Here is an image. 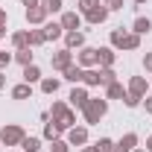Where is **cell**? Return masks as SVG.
<instances>
[{"label": "cell", "mask_w": 152, "mask_h": 152, "mask_svg": "<svg viewBox=\"0 0 152 152\" xmlns=\"http://www.w3.org/2000/svg\"><path fill=\"white\" fill-rule=\"evenodd\" d=\"M143 105H146V114H152V96H143Z\"/></svg>", "instance_id": "39"}, {"label": "cell", "mask_w": 152, "mask_h": 152, "mask_svg": "<svg viewBox=\"0 0 152 152\" xmlns=\"http://www.w3.org/2000/svg\"><path fill=\"white\" fill-rule=\"evenodd\" d=\"M146 88H149V82H146V76H132L129 79V94H134V96H146Z\"/></svg>", "instance_id": "9"}, {"label": "cell", "mask_w": 152, "mask_h": 152, "mask_svg": "<svg viewBox=\"0 0 152 152\" xmlns=\"http://www.w3.org/2000/svg\"><path fill=\"white\" fill-rule=\"evenodd\" d=\"M20 3H23L26 9H29V6H41V0H20Z\"/></svg>", "instance_id": "40"}, {"label": "cell", "mask_w": 152, "mask_h": 152, "mask_svg": "<svg viewBox=\"0 0 152 152\" xmlns=\"http://www.w3.org/2000/svg\"><path fill=\"white\" fill-rule=\"evenodd\" d=\"M143 67L152 73V53H146V56H143Z\"/></svg>", "instance_id": "38"}, {"label": "cell", "mask_w": 152, "mask_h": 152, "mask_svg": "<svg viewBox=\"0 0 152 152\" xmlns=\"http://www.w3.org/2000/svg\"><path fill=\"white\" fill-rule=\"evenodd\" d=\"M132 3H134V6H143V3H146V0H132Z\"/></svg>", "instance_id": "45"}, {"label": "cell", "mask_w": 152, "mask_h": 152, "mask_svg": "<svg viewBox=\"0 0 152 152\" xmlns=\"http://www.w3.org/2000/svg\"><path fill=\"white\" fill-rule=\"evenodd\" d=\"M20 152H23V149H20Z\"/></svg>", "instance_id": "48"}, {"label": "cell", "mask_w": 152, "mask_h": 152, "mask_svg": "<svg viewBox=\"0 0 152 152\" xmlns=\"http://www.w3.org/2000/svg\"><path fill=\"white\" fill-rule=\"evenodd\" d=\"M64 47H67V50H82V47H85V32H79V29L64 32Z\"/></svg>", "instance_id": "11"}, {"label": "cell", "mask_w": 152, "mask_h": 152, "mask_svg": "<svg viewBox=\"0 0 152 152\" xmlns=\"http://www.w3.org/2000/svg\"><path fill=\"white\" fill-rule=\"evenodd\" d=\"M82 152H96V146H85V149H82Z\"/></svg>", "instance_id": "44"}, {"label": "cell", "mask_w": 152, "mask_h": 152, "mask_svg": "<svg viewBox=\"0 0 152 152\" xmlns=\"http://www.w3.org/2000/svg\"><path fill=\"white\" fill-rule=\"evenodd\" d=\"M41 91H44V94H56L58 91V79L56 76H44V79H41Z\"/></svg>", "instance_id": "25"}, {"label": "cell", "mask_w": 152, "mask_h": 152, "mask_svg": "<svg viewBox=\"0 0 152 152\" xmlns=\"http://www.w3.org/2000/svg\"><path fill=\"white\" fill-rule=\"evenodd\" d=\"M123 102H126V108H137V105L143 102V96H134V94H129V91H126V96H123Z\"/></svg>", "instance_id": "33"}, {"label": "cell", "mask_w": 152, "mask_h": 152, "mask_svg": "<svg viewBox=\"0 0 152 152\" xmlns=\"http://www.w3.org/2000/svg\"><path fill=\"white\" fill-rule=\"evenodd\" d=\"M12 99H32V85H26V82H20L12 88Z\"/></svg>", "instance_id": "20"}, {"label": "cell", "mask_w": 152, "mask_h": 152, "mask_svg": "<svg viewBox=\"0 0 152 152\" xmlns=\"http://www.w3.org/2000/svg\"><path fill=\"white\" fill-rule=\"evenodd\" d=\"M96 58H99V67H111L117 53H114V47H96Z\"/></svg>", "instance_id": "15"}, {"label": "cell", "mask_w": 152, "mask_h": 152, "mask_svg": "<svg viewBox=\"0 0 152 152\" xmlns=\"http://www.w3.org/2000/svg\"><path fill=\"white\" fill-rule=\"evenodd\" d=\"M140 47V35L137 32H126L123 41H120V50H137Z\"/></svg>", "instance_id": "18"}, {"label": "cell", "mask_w": 152, "mask_h": 152, "mask_svg": "<svg viewBox=\"0 0 152 152\" xmlns=\"http://www.w3.org/2000/svg\"><path fill=\"white\" fill-rule=\"evenodd\" d=\"M3 85H6V76H3V70H0V91H3Z\"/></svg>", "instance_id": "42"}, {"label": "cell", "mask_w": 152, "mask_h": 152, "mask_svg": "<svg viewBox=\"0 0 152 152\" xmlns=\"http://www.w3.org/2000/svg\"><path fill=\"white\" fill-rule=\"evenodd\" d=\"M82 85H85V88H96V85H99V67H88V70L82 73Z\"/></svg>", "instance_id": "16"}, {"label": "cell", "mask_w": 152, "mask_h": 152, "mask_svg": "<svg viewBox=\"0 0 152 152\" xmlns=\"http://www.w3.org/2000/svg\"><path fill=\"white\" fill-rule=\"evenodd\" d=\"M0 38H6V26H0Z\"/></svg>", "instance_id": "46"}, {"label": "cell", "mask_w": 152, "mask_h": 152, "mask_svg": "<svg viewBox=\"0 0 152 152\" xmlns=\"http://www.w3.org/2000/svg\"><path fill=\"white\" fill-rule=\"evenodd\" d=\"M132 152H143V149H132Z\"/></svg>", "instance_id": "47"}, {"label": "cell", "mask_w": 152, "mask_h": 152, "mask_svg": "<svg viewBox=\"0 0 152 152\" xmlns=\"http://www.w3.org/2000/svg\"><path fill=\"white\" fill-rule=\"evenodd\" d=\"M44 35H47V41H56V38H64V26H61V20H47L44 26Z\"/></svg>", "instance_id": "10"}, {"label": "cell", "mask_w": 152, "mask_h": 152, "mask_svg": "<svg viewBox=\"0 0 152 152\" xmlns=\"http://www.w3.org/2000/svg\"><path fill=\"white\" fill-rule=\"evenodd\" d=\"M44 76H41V70H38V64H26L23 67V82L26 85H32V82H41Z\"/></svg>", "instance_id": "19"}, {"label": "cell", "mask_w": 152, "mask_h": 152, "mask_svg": "<svg viewBox=\"0 0 152 152\" xmlns=\"http://www.w3.org/2000/svg\"><path fill=\"white\" fill-rule=\"evenodd\" d=\"M94 6H99V0H79V12L85 15V12H91Z\"/></svg>", "instance_id": "35"}, {"label": "cell", "mask_w": 152, "mask_h": 152, "mask_svg": "<svg viewBox=\"0 0 152 152\" xmlns=\"http://www.w3.org/2000/svg\"><path fill=\"white\" fill-rule=\"evenodd\" d=\"M85 20H88L91 26H99V23H105V20H108V9L99 3V6H94L91 12H85Z\"/></svg>", "instance_id": "7"}, {"label": "cell", "mask_w": 152, "mask_h": 152, "mask_svg": "<svg viewBox=\"0 0 152 152\" xmlns=\"http://www.w3.org/2000/svg\"><path fill=\"white\" fill-rule=\"evenodd\" d=\"M149 29H152V20L149 18H137L132 23V32H137V35H143V32H149Z\"/></svg>", "instance_id": "26"}, {"label": "cell", "mask_w": 152, "mask_h": 152, "mask_svg": "<svg viewBox=\"0 0 152 152\" xmlns=\"http://www.w3.org/2000/svg\"><path fill=\"white\" fill-rule=\"evenodd\" d=\"M41 44H47L44 29H29V47H41Z\"/></svg>", "instance_id": "29"}, {"label": "cell", "mask_w": 152, "mask_h": 152, "mask_svg": "<svg viewBox=\"0 0 152 152\" xmlns=\"http://www.w3.org/2000/svg\"><path fill=\"white\" fill-rule=\"evenodd\" d=\"M123 35H126V29H123V26L111 32V47H114V50H120V41H123Z\"/></svg>", "instance_id": "34"}, {"label": "cell", "mask_w": 152, "mask_h": 152, "mask_svg": "<svg viewBox=\"0 0 152 152\" xmlns=\"http://www.w3.org/2000/svg\"><path fill=\"white\" fill-rule=\"evenodd\" d=\"M20 149H23V152H38V149H41V137H32V134H26V137L20 140Z\"/></svg>", "instance_id": "23"}, {"label": "cell", "mask_w": 152, "mask_h": 152, "mask_svg": "<svg viewBox=\"0 0 152 152\" xmlns=\"http://www.w3.org/2000/svg\"><path fill=\"white\" fill-rule=\"evenodd\" d=\"M15 61H18V64H23V67H26V64H32V50H29V47L15 50Z\"/></svg>", "instance_id": "27"}, {"label": "cell", "mask_w": 152, "mask_h": 152, "mask_svg": "<svg viewBox=\"0 0 152 152\" xmlns=\"http://www.w3.org/2000/svg\"><path fill=\"white\" fill-rule=\"evenodd\" d=\"M61 26H64V32L79 29V26H82V15H79V12H64V15H61Z\"/></svg>", "instance_id": "12"}, {"label": "cell", "mask_w": 152, "mask_h": 152, "mask_svg": "<svg viewBox=\"0 0 152 152\" xmlns=\"http://www.w3.org/2000/svg\"><path fill=\"white\" fill-rule=\"evenodd\" d=\"M134 146H137V134L129 132V134H123V137L114 143V152H132Z\"/></svg>", "instance_id": "14"}, {"label": "cell", "mask_w": 152, "mask_h": 152, "mask_svg": "<svg viewBox=\"0 0 152 152\" xmlns=\"http://www.w3.org/2000/svg\"><path fill=\"white\" fill-rule=\"evenodd\" d=\"M76 64L85 67V70H88V67H96V64H99V58H96V47H82L79 56H76Z\"/></svg>", "instance_id": "5"}, {"label": "cell", "mask_w": 152, "mask_h": 152, "mask_svg": "<svg viewBox=\"0 0 152 152\" xmlns=\"http://www.w3.org/2000/svg\"><path fill=\"white\" fill-rule=\"evenodd\" d=\"M111 82H117V73H114V67H99V85H111Z\"/></svg>", "instance_id": "24"}, {"label": "cell", "mask_w": 152, "mask_h": 152, "mask_svg": "<svg viewBox=\"0 0 152 152\" xmlns=\"http://www.w3.org/2000/svg\"><path fill=\"white\" fill-rule=\"evenodd\" d=\"M105 111H108V99H88L85 108H82V117H85L88 126H94L105 117Z\"/></svg>", "instance_id": "2"}, {"label": "cell", "mask_w": 152, "mask_h": 152, "mask_svg": "<svg viewBox=\"0 0 152 152\" xmlns=\"http://www.w3.org/2000/svg\"><path fill=\"white\" fill-rule=\"evenodd\" d=\"M50 117H53V123H58L64 132H67L70 126H76V114H73V108H70L67 102H53V108H50Z\"/></svg>", "instance_id": "1"}, {"label": "cell", "mask_w": 152, "mask_h": 152, "mask_svg": "<svg viewBox=\"0 0 152 152\" xmlns=\"http://www.w3.org/2000/svg\"><path fill=\"white\" fill-rule=\"evenodd\" d=\"M146 149L152 152V134H149V137H146Z\"/></svg>", "instance_id": "43"}, {"label": "cell", "mask_w": 152, "mask_h": 152, "mask_svg": "<svg viewBox=\"0 0 152 152\" xmlns=\"http://www.w3.org/2000/svg\"><path fill=\"white\" fill-rule=\"evenodd\" d=\"M67 99H70V108H79V111H82V108H85V102H88L91 96H88V91H85V88H73Z\"/></svg>", "instance_id": "13"}, {"label": "cell", "mask_w": 152, "mask_h": 152, "mask_svg": "<svg viewBox=\"0 0 152 152\" xmlns=\"http://www.w3.org/2000/svg\"><path fill=\"white\" fill-rule=\"evenodd\" d=\"M61 132H64V129H61L58 123H44V137H47V140H56Z\"/></svg>", "instance_id": "28"}, {"label": "cell", "mask_w": 152, "mask_h": 152, "mask_svg": "<svg viewBox=\"0 0 152 152\" xmlns=\"http://www.w3.org/2000/svg\"><path fill=\"white\" fill-rule=\"evenodd\" d=\"M23 137H26L23 126H18V123H6V126L0 129V146H20Z\"/></svg>", "instance_id": "3"}, {"label": "cell", "mask_w": 152, "mask_h": 152, "mask_svg": "<svg viewBox=\"0 0 152 152\" xmlns=\"http://www.w3.org/2000/svg\"><path fill=\"white\" fill-rule=\"evenodd\" d=\"M12 44H15V50H23V47H29V32H26V29H18V32H12Z\"/></svg>", "instance_id": "21"}, {"label": "cell", "mask_w": 152, "mask_h": 152, "mask_svg": "<svg viewBox=\"0 0 152 152\" xmlns=\"http://www.w3.org/2000/svg\"><path fill=\"white\" fill-rule=\"evenodd\" d=\"M123 3H126V0H102V6H105L108 12H117V9H123Z\"/></svg>", "instance_id": "36"}, {"label": "cell", "mask_w": 152, "mask_h": 152, "mask_svg": "<svg viewBox=\"0 0 152 152\" xmlns=\"http://www.w3.org/2000/svg\"><path fill=\"white\" fill-rule=\"evenodd\" d=\"M105 96H108V99H123V96H126V88H123V82H111V85L105 88Z\"/></svg>", "instance_id": "22"}, {"label": "cell", "mask_w": 152, "mask_h": 152, "mask_svg": "<svg viewBox=\"0 0 152 152\" xmlns=\"http://www.w3.org/2000/svg\"><path fill=\"white\" fill-rule=\"evenodd\" d=\"M67 143L70 146H85L88 143V129L85 126H70L67 129Z\"/></svg>", "instance_id": "6"}, {"label": "cell", "mask_w": 152, "mask_h": 152, "mask_svg": "<svg viewBox=\"0 0 152 152\" xmlns=\"http://www.w3.org/2000/svg\"><path fill=\"white\" fill-rule=\"evenodd\" d=\"M12 61H15V53H0V70H6Z\"/></svg>", "instance_id": "37"}, {"label": "cell", "mask_w": 152, "mask_h": 152, "mask_svg": "<svg viewBox=\"0 0 152 152\" xmlns=\"http://www.w3.org/2000/svg\"><path fill=\"white\" fill-rule=\"evenodd\" d=\"M6 20H9V15H6V9H0V26H6Z\"/></svg>", "instance_id": "41"}, {"label": "cell", "mask_w": 152, "mask_h": 152, "mask_svg": "<svg viewBox=\"0 0 152 152\" xmlns=\"http://www.w3.org/2000/svg\"><path fill=\"white\" fill-rule=\"evenodd\" d=\"M41 6L47 9V15H53V12H61L64 3H61V0H41Z\"/></svg>", "instance_id": "31"}, {"label": "cell", "mask_w": 152, "mask_h": 152, "mask_svg": "<svg viewBox=\"0 0 152 152\" xmlns=\"http://www.w3.org/2000/svg\"><path fill=\"white\" fill-rule=\"evenodd\" d=\"M67 149H70V143H67V140H61V137L50 140V152H67Z\"/></svg>", "instance_id": "32"}, {"label": "cell", "mask_w": 152, "mask_h": 152, "mask_svg": "<svg viewBox=\"0 0 152 152\" xmlns=\"http://www.w3.org/2000/svg\"><path fill=\"white\" fill-rule=\"evenodd\" d=\"M94 146H96V152H114V140L111 137H99Z\"/></svg>", "instance_id": "30"}, {"label": "cell", "mask_w": 152, "mask_h": 152, "mask_svg": "<svg viewBox=\"0 0 152 152\" xmlns=\"http://www.w3.org/2000/svg\"><path fill=\"white\" fill-rule=\"evenodd\" d=\"M82 73H85V67H79V64H70L67 70H61V79H67V82H82Z\"/></svg>", "instance_id": "17"}, {"label": "cell", "mask_w": 152, "mask_h": 152, "mask_svg": "<svg viewBox=\"0 0 152 152\" xmlns=\"http://www.w3.org/2000/svg\"><path fill=\"white\" fill-rule=\"evenodd\" d=\"M50 64H53V70H67L70 64H73V50H58V53H53L50 56Z\"/></svg>", "instance_id": "4"}, {"label": "cell", "mask_w": 152, "mask_h": 152, "mask_svg": "<svg viewBox=\"0 0 152 152\" xmlns=\"http://www.w3.org/2000/svg\"><path fill=\"white\" fill-rule=\"evenodd\" d=\"M26 20H29L32 26H44V23H47V9H44V6H29V9H26Z\"/></svg>", "instance_id": "8"}]
</instances>
